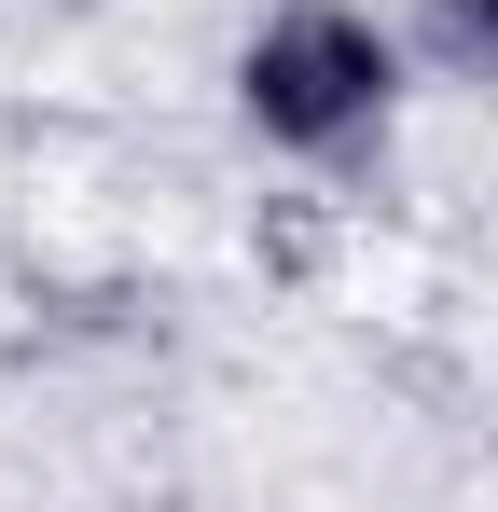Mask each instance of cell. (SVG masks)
<instances>
[{
	"mask_svg": "<svg viewBox=\"0 0 498 512\" xmlns=\"http://www.w3.org/2000/svg\"><path fill=\"white\" fill-rule=\"evenodd\" d=\"M415 42L374 0H263L236 42V125L277 167H374L402 139Z\"/></svg>",
	"mask_w": 498,
	"mask_h": 512,
	"instance_id": "obj_1",
	"label": "cell"
},
{
	"mask_svg": "<svg viewBox=\"0 0 498 512\" xmlns=\"http://www.w3.org/2000/svg\"><path fill=\"white\" fill-rule=\"evenodd\" d=\"M402 42L443 84H498V0H402Z\"/></svg>",
	"mask_w": 498,
	"mask_h": 512,
	"instance_id": "obj_2",
	"label": "cell"
}]
</instances>
